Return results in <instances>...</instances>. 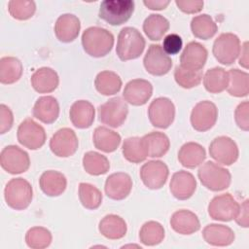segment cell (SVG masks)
Returning <instances> with one entry per match:
<instances>
[{
    "mask_svg": "<svg viewBox=\"0 0 249 249\" xmlns=\"http://www.w3.org/2000/svg\"><path fill=\"white\" fill-rule=\"evenodd\" d=\"M94 117L95 109L88 100H77L70 107L69 118L77 128H89L93 124Z\"/></svg>",
    "mask_w": 249,
    "mask_h": 249,
    "instance_id": "cell-23",
    "label": "cell"
},
{
    "mask_svg": "<svg viewBox=\"0 0 249 249\" xmlns=\"http://www.w3.org/2000/svg\"><path fill=\"white\" fill-rule=\"evenodd\" d=\"M169 175L167 165L161 160H149L140 168L143 184L151 190H159L164 186Z\"/></svg>",
    "mask_w": 249,
    "mask_h": 249,
    "instance_id": "cell-16",
    "label": "cell"
},
{
    "mask_svg": "<svg viewBox=\"0 0 249 249\" xmlns=\"http://www.w3.org/2000/svg\"><path fill=\"white\" fill-rule=\"evenodd\" d=\"M143 64L148 73L153 76H163L172 67V60L159 44H152L143 58Z\"/></svg>",
    "mask_w": 249,
    "mask_h": 249,
    "instance_id": "cell-14",
    "label": "cell"
},
{
    "mask_svg": "<svg viewBox=\"0 0 249 249\" xmlns=\"http://www.w3.org/2000/svg\"><path fill=\"white\" fill-rule=\"evenodd\" d=\"M218 119L217 106L209 101L203 100L197 102L191 112V124L196 131L204 132L212 128Z\"/></svg>",
    "mask_w": 249,
    "mask_h": 249,
    "instance_id": "cell-12",
    "label": "cell"
},
{
    "mask_svg": "<svg viewBox=\"0 0 249 249\" xmlns=\"http://www.w3.org/2000/svg\"><path fill=\"white\" fill-rule=\"evenodd\" d=\"M191 30L196 38L208 40L217 33L218 26L209 15L202 14L192 18Z\"/></svg>",
    "mask_w": 249,
    "mask_h": 249,
    "instance_id": "cell-37",
    "label": "cell"
},
{
    "mask_svg": "<svg viewBox=\"0 0 249 249\" xmlns=\"http://www.w3.org/2000/svg\"><path fill=\"white\" fill-rule=\"evenodd\" d=\"M169 190L175 198L179 200L189 199L196 190V180L195 176L188 171H177L170 179Z\"/></svg>",
    "mask_w": 249,
    "mask_h": 249,
    "instance_id": "cell-19",
    "label": "cell"
},
{
    "mask_svg": "<svg viewBox=\"0 0 249 249\" xmlns=\"http://www.w3.org/2000/svg\"><path fill=\"white\" fill-rule=\"evenodd\" d=\"M122 151L124 158L132 163L142 162L148 157V153L142 137L133 136L124 139Z\"/></svg>",
    "mask_w": 249,
    "mask_h": 249,
    "instance_id": "cell-36",
    "label": "cell"
},
{
    "mask_svg": "<svg viewBox=\"0 0 249 249\" xmlns=\"http://www.w3.org/2000/svg\"><path fill=\"white\" fill-rule=\"evenodd\" d=\"M4 197L9 207L15 210H24L33 198L32 186L23 178H13L5 187Z\"/></svg>",
    "mask_w": 249,
    "mask_h": 249,
    "instance_id": "cell-3",
    "label": "cell"
},
{
    "mask_svg": "<svg viewBox=\"0 0 249 249\" xmlns=\"http://www.w3.org/2000/svg\"><path fill=\"white\" fill-rule=\"evenodd\" d=\"M170 226L177 233L189 235L200 229V222L194 212L187 209H180L172 214Z\"/></svg>",
    "mask_w": 249,
    "mask_h": 249,
    "instance_id": "cell-22",
    "label": "cell"
},
{
    "mask_svg": "<svg viewBox=\"0 0 249 249\" xmlns=\"http://www.w3.org/2000/svg\"><path fill=\"white\" fill-rule=\"evenodd\" d=\"M102 198L101 192L95 186L84 182L79 184V199L85 208L97 209L102 203Z\"/></svg>",
    "mask_w": 249,
    "mask_h": 249,
    "instance_id": "cell-41",
    "label": "cell"
},
{
    "mask_svg": "<svg viewBox=\"0 0 249 249\" xmlns=\"http://www.w3.org/2000/svg\"><path fill=\"white\" fill-rule=\"evenodd\" d=\"M248 199H245L241 204H239V210L234 218L237 225L242 228H248L249 225V214H248Z\"/></svg>",
    "mask_w": 249,
    "mask_h": 249,
    "instance_id": "cell-49",
    "label": "cell"
},
{
    "mask_svg": "<svg viewBox=\"0 0 249 249\" xmlns=\"http://www.w3.org/2000/svg\"><path fill=\"white\" fill-rule=\"evenodd\" d=\"M39 186L48 196H58L64 193L67 180L63 173L56 170H47L39 178Z\"/></svg>",
    "mask_w": 249,
    "mask_h": 249,
    "instance_id": "cell-27",
    "label": "cell"
},
{
    "mask_svg": "<svg viewBox=\"0 0 249 249\" xmlns=\"http://www.w3.org/2000/svg\"><path fill=\"white\" fill-rule=\"evenodd\" d=\"M209 155L220 164L231 165L237 160L239 151L234 140L222 135L214 138L210 143Z\"/></svg>",
    "mask_w": 249,
    "mask_h": 249,
    "instance_id": "cell-13",
    "label": "cell"
},
{
    "mask_svg": "<svg viewBox=\"0 0 249 249\" xmlns=\"http://www.w3.org/2000/svg\"><path fill=\"white\" fill-rule=\"evenodd\" d=\"M79 146V140L75 131L69 127L58 129L50 139V149L54 156L68 158L73 156Z\"/></svg>",
    "mask_w": 249,
    "mask_h": 249,
    "instance_id": "cell-15",
    "label": "cell"
},
{
    "mask_svg": "<svg viewBox=\"0 0 249 249\" xmlns=\"http://www.w3.org/2000/svg\"><path fill=\"white\" fill-rule=\"evenodd\" d=\"M169 29V21L163 16L151 14L143 22V31L152 41H160Z\"/></svg>",
    "mask_w": 249,
    "mask_h": 249,
    "instance_id": "cell-35",
    "label": "cell"
},
{
    "mask_svg": "<svg viewBox=\"0 0 249 249\" xmlns=\"http://www.w3.org/2000/svg\"><path fill=\"white\" fill-rule=\"evenodd\" d=\"M183 47L182 38L176 33H170L166 35L162 42V49L166 54H176Z\"/></svg>",
    "mask_w": 249,
    "mask_h": 249,
    "instance_id": "cell-46",
    "label": "cell"
},
{
    "mask_svg": "<svg viewBox=\"0 0 249 249\" xmlns=\"http://www.w3.org/2000/svg\"><path fill=\"white\" fill-rule=\"evenodd\" d=\"M229 85V74L222 67L208 69L203 76V86L210 93H220L227 89Z\"/></svg>",
    "mask_w": 249,
    "mask_h": 249,
    "instance_id": "cell-34",
    "label": "cell"
},
{
    "mask_svg": "<svg viewBox=\"0 0 249 249\" xmlns=\"http://www.w3.org/2000/svg\"><path fill=\"white\" fill-rule=\"evenodd\" d=\"M8 11L14 18L26 20L35 14L36 4L30 0H11L8 3Z\"/></svg>",
    "mask_w": 249,
    "mask_h": 249,
    "instance_id": "cell-43",
    "label": "cell"
},
{
    "mask_svg": "<svg viewBox=\"0 0 249 249\" xmlns=\"http://www.w3.org/2000/svg\"><path fill=\"white\" fill-rule=\"evenodd\" d=\"M148 157L160 158L164 156L170 147V141L166 134L160 131H152L143 137Z\"/></svg>",
    "mask_w": 249,
    "mask_h": 249,
    "instance_id": "cell-31",
    "label": "cell"
},
{
    "mask_svg": "<svg viewBox=\"0 0 249 249\" xmlns=\"http://www.w3.org/2000/svg\"><path fill=\"white\" fill-rule=\"evenodd\" d=\"M82 46L89 55L103 57L111 52L114 46V35L105 28L91 26L83 32Z\"/></svg>",
    "mask_w": 249,
    "mask_h": 249,
    "instance_id": "cell-1",
    "label": "cell"
},
{
    "mask_svg": "<svg viewBox=\"0 0 249 249\" xmlns=\"http://www.w3.org/2000/svg\"><path fill=\"white\" fill-rule=\"evenodd\" d=\"M94 147L104 153L115 152L121 143V135L105 126H97L92 135Z\"/></svg>",
    "mask_w": 249,
    "mask_h": 249,
    "instance_id": "cell-30",
    "label": "cell"
},
{
    "mask_svg": "<svg viewBox=\"0 0 249 249\" xmlns=\"http://www.w3.org/2000/svg\"><path fill=\"white\" fill-rule=\"evenodd\" d=\"M145 39L134 27H124L119 35L116 47V53L122 61H127L138 58L145 49Z\"/></svg>",
    "mask_w": 249,
    "mask_h": 249,
    "instance_id": "cell-2",
    "label": "cell"
},
{
    "mask_svg": "<svg viewBox=\"0 0 249 249\" xmlns=\"http://www.w3.org/2000/svg\"><path fill=\"white\" fill-rule=\"evenodd\" d=\"M23 72L20 60L15 56H3L0 59V83L11 85L18 82Z\"/></svg>",
    "mask_w": 249,
    "mask_h": 249,
    "instance_id": "cell-32",
    "label": "cell"
},
{
    "mask_svg": "<svg viewBox=\"0 0 249 249\" xmlns=\"http://www.w3.org/2000/svg\"><path fill=\"white\" fill-rule=\"evenodd\" d=\"M207 57L206 48L200 43L193 41L184 48L180 55V66L193 71H200L204 67Z\"/></svg>",
    "mask_w": 249,
    "mask_h": 249,
    "instance_id": "cell-17",
    "label": "cell"
},
{
    "mask_svg": "<svg viewBox=\"0 0 249 249\" xmlns=\"http://www.w3.org/2000/svg\"><path fill=\"white\" fill-rule=\"evenodd\" d=\"M148 117L153 126L162 129L169 127L175 118L174 103L167 97L154 99L149 105Z\"/></svg>",
    "mask_w": 249,
    "mask_h": 249,
    "instance_id": "cell-9",
    "label": "cell"
},
{
    "mask_svg": "<svg viewBox=\"0 0 249 249\" xmlns=\"http://www.w3.org/2000/svg\"><path fill=\"white\" fill-rule=\"evenodd\" d=\"M134 7L131 0H105L100 4L98 16L111 25H121L130 18Z\"/></svg>",
    "mask_w": 249,
    "mask_h": 249,
    "instance_id": "cell-5",
    "label": "cell"
},
{
    "mask_svg": "<svg viewBox=\"0 0 249 249\" xmlns=\"http://www.w3.org/2000/svg\"><path fill=\"white\" fill-rule=\"evenodd\" d=\"M170 1H162V0H144L143 4L149 8L150 10H157V11H160V10H164L168 5H169Z\"/></svg>",
    "mask_w": 249,
    "mask_h": 249,
    "instance_id": "cell-50",
    "label": "cell"
},
{
    "mask_svg": "<svg viewBox=\"0 0 249 249\" xmlns=\"http://www.w3.org/2000/svg\"><path fill=\"white\" fill-rule=\"evenodd\" d=\"M228 92L234 97H244L249 93V75L239 69H231L229 72Z\"/></svg>",
    "mask_w": 249,
    "mask_h": 249,
    "instance_id": "cell-38",
    "label": "cell"
},
{
    "mask_svg": "<svg viewBox=\"0 0 249 249\" xmlns=\"http://www.w3.org/2000/svg\"><path fill=\"white\" fill-rule=\"evenodd\" d=\"M17 138L23 147L29 150H38L45 144L47 135L42 125L31 118H27L19 124Z\"/></svg>",
    "mask_w": 249,
    "mask_h": 249,
    "instance_id": "cell-7",
    "label": "cell"
},
{
    "mask_svg": "<svg viewBox=\"0 0 249 249\" xmlns=\"http://www.w3.org/2000/svg\"><path fill=\"white\" fill-rule=\"evenodd\" d=\"M197 176L200 183L212 192L224 191L230 187L231 182L230 171L210 160L199 167Z\"/></svg>",
    "mask_w": 249,
    "mask_h": 249,
    "instance_id": "cell-4",
    "label": "cell"
},
{
    "mask_svg": "<svg viewBox=\"0 0 249 249\" xmlns=\"http://www.w3.org/2000/svg\"><path fill=\"white\" fill-rule=\"evenodd\" d=\"M98 231L108 239H121L126 234L127 226L121 216L108 214L100 220Z\"/></svg>",
    "mask_w": 249,
    "mask_h": 249,
    "instance_id": "cell-29",
    "label": "cell"
},
{
    "mask_svg": "<svg viewBox=\"0 0 249 249\" xmlns=\"http://www.w3.org/2000/svg\"><path fill=\"white\" fill-rule=\"evenodd\" d=\"M32 113L37 120L50 124L54 123L59 116V104L53 96H41L36 100Z\"/></svg>",
    "mask_w": 249,
    "mask_h": 249,
    "instance_id": "cell-25",
    "label": "cell"
},
{
    "mask_svg": "<svg viewBox=\"0 0 249 249\" xmlns=\"http://www.w3.org/2000/svg\"><path fill=\"white\" fill-rule=\"evenodd\" d=\"M240 57H239V65L245 69H248L249 58H248V42H244L241 49H240Z\"/></svg>",
    "mask_w": 249,
    "mask_h": 249,
    "instance_id": "cell-51",
    "label": "cell"
},
{
    "mask_svg": "<svg viewBox=\"0 0 249 249\" xmlns=\"http://www.w3.org/2000/svg\"><path fill=\"white\" fill-rule=\"evenodd\" d=\"M240 40L233 33H222L214 41L212 53L214 57L223 65H231L240 53Z\"/></svg>",
    "mask_w": 249,
    "mask_h": 249,
    "instance_id": "cell-6",
    "label": "cell"
},
{
    "mask_svg": "<svg viewBox=\"0 0 249 249\" xmlns=\"http://www.w3.org/2000/svg\"><path fill=\"white\" fill-rule=\"evenodd\" d=\"M128 107L121 97H113L98 107L99 121L111 127L121 126L126 120Z\"/></svg>",
    "mask_w": 249,
    "mask_h": 249,
    "instance_id": "cell-8",
    "label": "cell"
},
{
    "mask_svg": "<svg viewBox=\"0 0 249 249\" xmlns=\"http://www.w3.org/2000/svg\"><path fill=\"white\" fill-rule=\"evenodd\" d=\"M164 238V229L159 222L148 221L143 224L139 231L140 242L146 246L160 244Z\"/></svg>",
    "mask_w": 249,
    "mask_h": 249,
    "instance_id": "cell-40",
    "label": "cell"
},
{
    "mask_svg": "<svg viewBox=\"0 0 249 249\" xmlns=\"http://www.w3.org/2000/svg\"><path fill=\"white\" fill-rule=\"evenodd\" d=\"M202 236L206 243L212 246H229L235 238L233 231L225 225L209 224L202 231Z\"/></svg>",
    "mask_w": 249,
    "mask_h": 249,
    "instance_id": "cell-24",
    "label": "cell"
},
{
    "mask_svg": "<svg viewBox=\"0 0 249 249\" xmlns=\"http://www.w3.org/2000/svg\"><path fill=\"white\" fill-rule=\"evenodd\" d=\"M80 29V19L73 14L59 16L54 23V34L62 43L73 42L78 37Z\"/></svg>",
    "mask_w": 249,
    "mask_h": 249,
    "instance_id": "cell-21",
    "label": "cell"
},
{
    "mask_svg": "<svg viewBox=\"0 0 249 249\" xmlns=\"http://www.w3.org/2000/svg\"><path fill=\"white\" fill-rule=\"evenodd\" d=\"M132 190V179L124 172H116L109 175L105 181L106 196L114 200H122L128 196Z\"/></svg>",
    "mask_w": 249,
    "mask_h": 249,
    "instance_id": "cell-20",
    "label": "cell"
},
{
    "mask_svg": "<svg viewBox=\"0 0 249 249\" xmlns=\"http://www.w3.org/2000/svg\"><path fill=\"white\" fill-rule=\"evenodd\" d=\"M206 158L205 149L196 142H187L178 152V160L186 168H196L200 165Z\"/></svg>",
    "mask_w": 249,
    "mask_h": 249,
    "instance_id": "cell-28",
    "label": "cell"
},
{
    "mask_svg": "<svg viewBox=\"0 0 249 249\" xmlns=\"http://www.w3.org/2000/svg\"><path fill=\"white\" fill-rule=\"evenodd\" d=\"M31 86L39 93L53 92L59 84L57 73L51 67H41L31 76Z\"/></svg>",
    "mask_w": 249,
    "mask_h": 249,
    "instance_id": "cell-26",
    "label": "cell"
},
{
    "mask_svg": "<svg viewBox=\"0 0 249 249\" xmlns=\"http://www.w3.org/2000/svg\"><path fill=\"white\" fill-rule=\"evenodd\" d=\"M121 77L113 71L104 70L99 72L94 80L96 90L103 95H113L120 91L122 88Z\"/></svg>",
    "mask_w": 249,
    "mask_h": 249,
    "instance_id": "cell-33",
    "label": "cell"
},
{
    "mask_svg": "<svg viewBox=\"0 0 249 249\" xmlns=\"http://www.w3.org/2000/svg\"><path fill=\"white\" fill-rule=\"evenodd\" d=\"M153 94L152 84L144 79H133L124 89V101L133 106H142L148 102Z\"/></svg>",
    "mask_w": 249,
    "mask_h": 249,
    "instance_id": "cell-18",
    "label": "cell"
},
{
    "mask_svg": "<svg viewBox=\"0 0 249 249\" xmlns=\"http://www.w3.org/2000/svg\"><path fill=\"white\" fill-rule=\"evenodd\" d=\"M202 71H193L185 69L180 65L175 67L174 79L175 82L183 89H192L200 84L202 81Z\"/></svg>",
    "mask_w": 249,
    "mask_h": 249,
    "instance_id": "cell-44",
    "label": "cell"
},
{
    "mask_svg": "<svg viewBox=\"0 0 249 249\" xmlns=\"http://www.w3.org/2000/svg\"><path fill=\"white\" fill-rule=\"evenodd\" d=\"M176 6L180 11L186 14H196L199 13L203 9V1L200 0H176Z\"/></svg>",
    "mask_w": 249,
    "mask_h": 249,
    "instance_id": "cell-48",
    "label": "cell"
},
{
    "mask_svg": "<svg viewBox=\"0 0 249 249\" xmlns=\"http://www.w3.org/2000/svg\"><path fill=\"white\" fill-rule=\"evenodd\" d=\"M0 164L10 174H20L30 166L29 155L16 145H8L1 151Z\"/></svg>",
    "mask_w": 249,
    "mask_h": 249,
    "instance_id": "cell-10",
    "label": "cell"
},
{
    "mask_svg": "<svg viewBox=\"0 0 249 249\" xmlns=\"http://www.w3.org/2000/svg\"><path fill=\"white\" fill-rule=\"evenodd\" d=\"M234 120L240 129L249 130V102L247 100L237 105L234 111Z\"/></svg>",
    "mask_w": 249,
    "mask_h": 249,
    "instance_id": "cell-45",
    "label": "cell"
},
{
    "mask_svg": "<svg viewBox=\"0 0 249 249\" xmlns=\"http://www.w3.org/2000/svg\"><path fill=\"white\" fill-rule=\"evenodd\" d=\"M14 124V115L11 109L5 105H0V133L5 134L9 131Z\"/></svg>",
    "mask_w": 249,
    "mask_h": 249,
    "instance_id": "cell-47",
    "label": "cell"
},
{
    "mask_svg": "<svg viewBox=\"0 0 249 249\" xmlns=\"http://www.w3.org/2000/svg\"><path fill=\"white\" fill-rule=\"evenodd\" d=\"M239 210V203L229 193L214 196L208 204V214L211 219L222 222L233 220Z\"/></svg>",
    "mask_w": 249,
    "mask_h": 249,
    "instance_id": "cell-11",
    "label": "cell"
},
{
    "mask_svg": "<svg viewBox=\"0 0 249 249\" xmlns=\"http://www.w3.org/2000/svg\"><path fill=\"white\" fill-rule=\"evenodd\" d=\"M52 233L44 227L30 228L25 234L26 245L32 249H44L52 243Z\"/></svg>",
    "mask_w": 249,
    "mask_h": 249,
    "instance_id": "cell-42",
    "label": "cell"
},
{
    "mask_svg": "<svg viewBox=\"0 0 249 249\" xmlns=\"http://www.w3.org/2000/svg\"><path fill=\"white\" fill-rule=\"evenodd\" d=\"M83 167L89 175L99 176L109 171L110 162L105 156L94 151H89L83 157Z\"/></svg>",
    "mask_w": 249,
    "mask_h": 249,
    "instance_id": "cell-39",
    "label": "cell"
}]
</instances>
